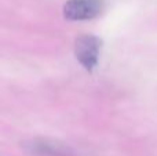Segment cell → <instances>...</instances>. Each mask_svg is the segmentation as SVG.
Here are the masks:
<instances>
[{
	"mask_svg": "<svg viewBox=\"0 0 157 156\" xmlns=\"http://www.w3.org/2000/svg\"><path fill=\"white\" fill-rule=\"evenodd\" d=\"M102 40L95 35H81L75 40V55L86 71L92 72L98 65Z\"/></svg>",
	"mask_w": 157,
	"mask_h": 156,
	"instance_id": "6da1fadb",
	"label": "cell"
},
{
	"mask_svg": "<svg viewBox=\"0 0 157 156\" xmlns=\"http://www.w3.org/2000/svg\"><path fill=\"white\" fill-rule=\"evenodd\" d=\"M103 10V0H68L62 13L65 19L72 22L91 21Z\"/></svg>",
	"mask_w": 157,
	"mask_h": 156,
	"instance_id": "7a4b0ae2",
	"label": "cell"
}]
</instances>
